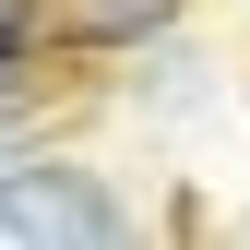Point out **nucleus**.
<instances>
[{"instance_id":"obj_2","label":"nucleus","mask_w":250,"mask_h":250,"mask_svg":"<svg viewBox=\"0 0 250 250\" xmlns=\"http://www.w3.org/2000/svg\"><path fill=\"white\" fill-rule=\"evenodd\" d=\"M167 24H179V0H48L60 48H143V36H167Z\"/></svg>"},{"instance_id":"obj_1","label":"nucleus","mask_w":250,"mask_h":250,"mask_svg":"<svg viewBox=\"0 0 250 250\" xmlns=\"http://www.w3.org/2000/svg\"><path fill=\"white\" fill-rule=\"evenodd\" d=\"M0 227L12 238H131V214L96 167H0Z\"/></svg>"},{"instance_id":"obj_3","label":"nucleus","mask_w":250,"mask_h":250,"mask_svg":"<svg viewBox=\"0 0 250 250\" xmlns=\"http://www.w3.org/2000/svg\"><path fill=\"white\" fill-rule=\"evenodd\" d=\"M48 48V0H0V72H36Z\"/></svg>"}]
</instances>
